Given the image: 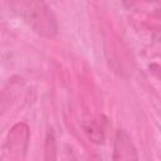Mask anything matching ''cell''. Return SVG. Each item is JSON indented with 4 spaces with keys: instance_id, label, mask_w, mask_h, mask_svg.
I'll return each instance as SVG.
<instances>
[{
    "instance_id": "obj_1",
    "label": "cell",
    "mask_w": 161,
    "mask_h": 161,
    "mask_svg": "<svg viewBox=\"0 0 161 161\" xmlns=\"http://www.w3.org/2000/svg\"><path fill=\"white\" fill-rule=\"evenodd\" d=\"M10 8L38 35L52 39L58 33L57 19L44 0H6Z\"/></svg>"
},
{
    "instance_id": "obj_4",
    "label": "cell",
    "mask_w": 161,
    "mask_h": 161,
    "mask_svg": "<svg viewBox=\"0 0 161 161\" xmlns=\"http://www.w3.org/2000/svg\"><path fill=\"white\" fill-rule=\"evenodd\" d=\"M83 130L87 137L94 143H102L104 141V132L102 126H99L96 121H87L83 123Z\"/></svg>"
},
{
    "instance_id": "obj_3",
    "label": "cell",
    "mask_w": 161,
    "mask_h": 161,
    "mask_svg": "<svg viewBox=\"0 0 161 161\" xmlns=\"http://www.w3.org/2000/svg\"><path fill=\"white\" fill-rule=\"evenodd\" d=\"M136 147L125 130H118L113 143V160H137Z\"/></svg>"
},
{
    "instance_id": "obj_2",
    "label": "cell",
    "mask_w": 161,
    "mask_h": 161,
    "mask_svg": "<svg viewBox=\"0 0 161 161\" xmlns=\"http://www.w3.org/2000/svg\"><path fill=\"white\" fill-rule=\"evenodd\" d=\"M29 142V128L25 123H16L9 132L5 142V151L13 157H21L26 152Z\"/></svg>"
},
{
    "instance_id": "obj_5",
    "label": "cell",
    "mask_w": 161,
    "mask_h": 161,
    "mask_svg": "<svg viewBox=\"0 0 161 161\" xmlns=\"http://www.w3.org/2000/svg\"><path fill=\"white\" fill-rule=\"evenodd\" d=\"M50 152H52V157L55 158V140H54V135L53 132H50V130L48 131L47 135V141H45V158L50 160Z\"/></svg>"
},
{
    "instance_id": "obj_6",
    "label": "cell",
    "mask_w": 161,
    "mask_h": 161,
    "mask_svg": "<svg viewBox=\"0 0 161 161\" xmlns=\"http://www.w3.org/2000/svg\"><path fill=\"white\" fill-rule=\"evenodd\" d=\"M122 3H123V5L126 8H132L135 4L138 3V0H122Z\"/></svg>"
}]
</instances>
